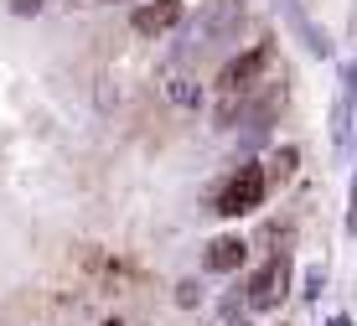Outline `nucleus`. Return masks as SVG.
<instances>
[{
  "instance_id": "obj_13",
  "label": "nucleus",
  "mask_w": 357,
  "mask_h": 326,
  "mask_svg": "<svg viewBox=\"0 0 357 326\" xmlns=\"http://www.w3.org/2000/svg\"><path fill=\"white\" fill-rule=\"evenodd\" d=\"M171 300H176L181 311H197V306L207 300V290H202V280L192 274V280H176V290H171Z\"/></svg>"
},
{
  "instance_id": "obj_19",
  "label": "nucleus",
  "mask_w": 357,
  "mask_h": 326,
  "mask_svg": "<svg viewBox=\"0 0 357 326\" xmlns=\"http://www.w3.org/2000/svg\"><path fill=\"white\" fill-rule=\"evenodd\" d=\"M93 6H119V0H93Z\"/></svg>"
},
{
  "instance_id": "obj_17",
  "label": "nucleus",
  "mask_w": 357,
  "mask_h": 326,
  "mask_svg": "<svg viewBox=\"0 0 357 326\" xmlns=\"http://www.w3.org/2000/svg\"><path fill=\"white\" fill-rule=\"evenodd\" d=\"M352 181H357V140H352Z\"/></svg>"
},
{
  "instance_id": "obj_1",
  "label": "nucleus",
  "mask_w": 357,
  "mask_h": 326,
  "mask_svg": "<svg viewBox=\"0 0 357 326\" xmlns=\"http://www.w3.org/2000/svg\"><path fill=\"white\" fill-rule=\"evenodd\" d=\"M264 197H269L264 156H243L238 166L207 192V212H218V218H249V212L264 207Z\"/></svg>"
},
{
  "instance_id": "obj_16",
  "label": "nucleus",
  "mask_w": 357,
  "mask_h": 326,
  "mask_svg": "<svg viewBox=\"0 0 357 326\" xmlns=\"http://www.w3.org/2000/svg\"><path fill=\"white\" fill-rule=\"evenodd\" d=\"M326 326H352V316H347V311H337V316H326Z\"/></svg>"
},
{
  "instance_id": "obj_12",
  "label": "nucleus",
  "mask_w": 357,
  "mask_h": 326,
  "mask_svg": "<svg viewBox=\"0 0 357 326\" xmlns=\"http://www.w3.org/2000/svg\"><path fill=\"white\" fill-rule=\"evenodd\" d=\"M326 295V265H305L301 269V300L311 306V300H321Z\"/></svg>"
},
{
  "instance_id": "obj_14",
  "label": "nucleus",
  "mask_w": 357,
  "mask_h": 326,
  "mask_svg": "<svg viewBox=\"0 0 357 326\" xmlns=\"http://www.w3.org/2000/svg\"><path fill=\"white\" fill-rule=\"evenodd\" d=\"M337 83H342L337 94L357 109V57H342V62H337Z\"/></svg>"
},
{
  "instance_id": "obj_8",
  "label": "nucleus",
  "mask_w": 357,
  "mask_h": 326,
  "mask_svg": "<svg viewBox=\"0 0 357 326\" xmlns=\"http://www.w3.org/2000/svg\"><path fill=\"white\" fill-rule=\"evenodd\" d=\"M264 171H269V186H285L301 177V145L295 140H275L264 150Z\"/></svg>"
},
{
  "instance_id": "obj_6",
  "label": "nucleus",
  "mask_w": 357,
  "mask_h": 326,
  "mask_svg": "<svg viewBox=\"0 0 357 326\" xmlns=\"http://www.w3.org/2000/svg\"><path fill=\"white\" fill-rule=\"evenodd\" d=\"M249 254H254L249 238L218 233V238L202 244V274H238V269H249Z\"/></svg>"
},
{
  "instance_id": "obj_2",
  "label": "nucleus",
  "mask_w": 357,
  "mask_h": 326,
  "mask_svg": "<svg viewBox=\"0 0 357 326\" xmlns=\"http://www.w3.org/2000/svg\"><path fill=\"white\" fill-rule=\"evenodd\" d=\"M290 285H295V254H269L259 269L243 274V300L254 316H269L290 300Z\"/></svg>"
},
{
  "instance_id": "obj_9",
  "label": "nucleus",
  "mask_w": 357,
  "mask_h": 326,
  "mask_svg": "<svg viewBox=\"0 0 357 326\" xmlns=\"http://www.w3.org/2000/svg\"><path fill=\"white\" fill-rule=\"evenodd\" d=\"M249 104H254V94H218L213 98V130H228V135H238V124L249 119Z\"/></svg>"
},
{
  "instance_id": "obj_4",
  "label": "nucleus",
  "mask_w": 357,
  "mask_h": 326,
  "mask_svg": "<svg viewBox=\"0 0 357 326\" xmlns=\"http://www.w3.org/2000/svg\"><path fill=\"white\" fill-rule=\"evenodd\" d=\"M187 0H135L130 10V31L140 36V42H161V36H176L187 27Z\"/></svg>"
},
{
  "instance_id": "obj_7",
  "label": "nucleus",
  "mask_w": 357,
  "mask_h": 326,
  "mask_svg": "<svg viewBox=\"0 0 357 326\" xmlns=\"http://www.w3.org/2000/svg\"><path fill=\"white\" fill-rule=\"evenodd\" d=\"M326 135H331V150L337 156H352V140H357V109L347 98H331V114H326Z\"/></svg>"
},
{
  "instance_id": "obj_5",
  "label": "nucleus",
  "mask_w": 357,
  "mask_h": 326,
  "mask_svg": "<svg viewBox=\"0 0 357 326\" xmlns=\"http://www.w3.org/2000/svg\"><path fill=\"white\" fill-rule=\"evenodd\" d=\"M275 10L280 16H285V27H290V36L295 42L305 47V52H311L316 62H337V36H331L321 21L311 16V10L301 6V0H275Z\"/></svg>"
},
{
  "instance_id": "obj_10",
  "label": "nucleus",
  "mask_w": 357,
  "mask_h": 326,
  "mask_svg": "<svg viewBox=\"0 0 357 326\" xmlns=\"http://www.w3.org/2000/svg\"><path fill=\"white\" fill-rule=\"evenodd\" d=\"M254 244L264 249V259L269 254H290V249H295V218H269V223H259Z\"/></svg>"
},
{
  "instance_id": "obj_15",
  "label": "nucleus",
  "mask_w": 357,
  "mask_h": 326,
  "mask_svg": "<svg viewBox=\"0 0 357 326\" xmlns=\"http://www.w3.org/2000/svg\"><path fill=\"white\" fill-rule=\"evenodd\" d=\"M6 10H10L16 21H36V16L47 10V0H6Z\"/></svg>"
},
{
  "instance_id": "obj_18",
  "label": "nucleus",
  "mask_w": 357,
  "mask_h": 326,
  "mask_svg": "<svg viewBox=\"0 0 357 326\" xmlns=\"http://www.w3.org/2000/svg\"><path fill=\"white\" fill-rule=\"evenodd\" d=\"M98 326H125V321H119V316H109V321H98Z\"/></svg>"
},
{
  "instance_id": "obj_11",
  "label": "nucleus",
  "mask_w": 357,
  "mask_h": 326,
  "mask_svg": "<svg viewBox=\"0 0 357 326\" xmlns=\"http://www.w3.org/2000/svg\"><path fill=\"white\" fill-rule=\"evenodd\" d=\"M161 94H166L171 109H202V98H207V89L197 78H187V73H171V78L161 83Z\"/></svg>"
},
{
  "instance_id": "obj_3",
  "label": "nucleus",
  "mask_w": 357,
  "mask_h": 326,
  "mask_svg": "<svg viewBox=\"0 0 357 326\" xmlns=\"http://www.w3.org/2000/svg\"><path fill=\"white\" fill-rule=\"evenodd\" d=\"M269 62H275V42H249L228 52L213 73V94H254L269 78Z\"/></svg>"
}]
</instances>
